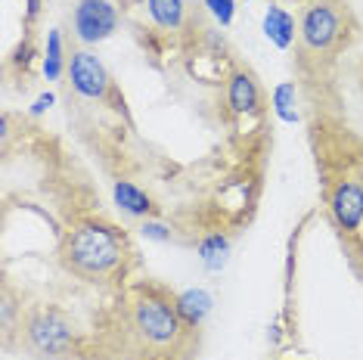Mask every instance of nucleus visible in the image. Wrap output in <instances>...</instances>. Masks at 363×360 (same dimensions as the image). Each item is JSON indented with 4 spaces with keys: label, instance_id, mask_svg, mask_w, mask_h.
Listing matches in <instances>:
<instances>
[{
    "label": "nucleus",
    "instance_id": "obj_6",
    "mask_svg": "<svg viewBox=\"0 0 363 360\" xmlns=\"http://www.w3.org/2000/svg\"><path fill=\"white\" fill-rule=\"evenodd\" d=\"M65 75H69V84H72V90H75L81 100H94V103L109 100L112 75H109V69H106L103 60L94 50H87V47L72 50Z\"/></svg>",
    "mask_w": 363,
    "mask_h": 360
},
{
    "label": "nucleus",
    "instance_id": "obj_10",
    "mask_svg": "<svg viewBox=\"0 0 363 360\" xmlns=\"http://www.w3.org/2000/svg\"><path fill=\"white\" fill-rule=\"evenodd\" d=\"M112 199H115V206L125 211V215H130V218H143L146 220L150 215H155L152 196L146 190H140L137 184H130V180H115Z\"/></svg>",
    "mask_w": 363,
    "mask_h": 360
},
{
    "label": "nucleus",
    "instance_id": "obj_16",
    "mask_svg": "<svg viewBox=\"0 0 363 360\" xmlns=\"http://www.w3.org/2000/svg\"><path fill=\"white\" fill-rule=\"evenodd\" d=\"M140 236L150 242H171V227H164L162 220H152L146 218L143 224H140Z\"/></svg>",
    "mask_w": 363,
    "mask_h": 360
},
{
    "label": "nucleus",
    "instance_id": "obj_14",
    "mask_svg": "<svg viewBox=\"0 0 363 360\" xmlns=\"http://www.w3.org/2000/svg\"><path fill=\"white\" fill-rule=\"evenodd\" d=\"M69 69V60H65V47H62V31L50 28L47 31V53H44V78L47 81H60Z\"/></svg>",
    "mask_w": 363,
    "mask_h": 360
},
{
    "label": "nucleus",
    "instance_id": "obj_15",
    "mask_svg": "<svg viewBox=\"0 0 363 360\" xmlns=\"http://www.w3.org/2000/svg\"><path fill=\"white\" fill-rule=\"evenodd\" d=\"M227 252H230V240L224 233H208L199 242V258H202V264L208 270H220V267H224Z\"/></svg>",
    "mask_w": 363,
    "mask_h": 360
},
{
    "label": "nucleus",
    "instance_id": "obj_18",
    "mask_svg": "<svg viewBox=\"0 0 363 360\" xmlns=\"http://www.w3.org/2000/svg\"><path fill=\"white\" fill-rule=\"evenodd\" d=\"M53 103H56V94H50V90H47V94H40L35 103H31V116H44L47 109H53Z\"/></svg>",
    "mask_w": 363,
    "mask_h": 360
},
{
    "label": "nucleus",
    "instance_id": "obj_9",
    "mask_svg": "<svg viewBox=\"0 0 363 360\" xmlns=\"http://www.w3.org/2000/svg\"><path fill=\"white\" fill-rule=\"evenodd\" d=\"M261 31L264 38L270 40L279 50H289L295 44V35H298V26H295V16L279 4H270L267 13H264V22H261Z\"/></svg>",
    "mask_w": 363,
    "mask_h": 360
},
{
    "label": "nucleus",
    "instance_id": "obj_20",
    "mask_svg": "<svg viewBox=\"0 0 363 360\" xmlns=\"http://www.w3.org/2000/svg\"><path fill=\"white\" fill-rule=\"evenodd\" d=\"M295 4H311V0H295Z\"/></svg>",
    "mask_w": 363,
    "mask_h": 360
},
{
    "label": "nucleus",
    "instance_id": "obj_1",
    "mask_svg": "<svg viewBox=\"0 0 363 360\" xmlns=\"http://www.w3.org/2000/svg\"><path fill=\"white\" fill-rule=\"evenodd\" d=\"M125 342L134 351V360H186L193 351V332L180 320L174 298L152 286H140L130 296L125 317Z\"/></svg>",
    "mask_w": 363,
    "mask_h": 360
},
{
    "label": "nucleus",
    "instance_id": "obj_3",
    "mask_svg": "<svg viewBox=\"0 0 363 360\" xmlns=\"http://www.w3.org/2000/svg\"><path fill=\"white\" fill-rule=\"evenodd\" d=\"M22 339L35 357L60 360L78 348V332L56 308H31L22 320Z\"/></svg>",
    "mask_w": 363,
    "mask_h": 360
},
{
    "label": "nucleus",
    "instance_id": "obj_4",
    "mask_svg": "<svg viewBox=\"0 0 363 360\" xmlns=\"http://www.w3.org/2000/svg\"><path fill=\"white\" fill-rule=\"evenodd\" d=\"M345 35V10L338 0H311L298 19V40L311 53H329Z\"/></svg>",
    "mask_w": 363,
    "mask_h": 360
},
{
    "label": "nucleus",
    "instance_id": "obj_8",
    "mask_svg": "<svg viewBox=\"0 0 363 360\" xmlns=\"http://www.w3.org/2000/svg\"><path fill=\"white\" fill-rule=\"evenodd\" d=\"M227 109L233 116H255V112H261V84L249 69H236L227 78Z\"/></svg>",
    "mask_w": 363,
    "mask_h": 360
},
{
    "label": "nucleus",
    "instance_id": "obj_12",
    "mask_svg": "<svg viewBox=\"0 0 363 360\" xmlns=\"http://www.w3.org/2000/svg\"><path fill=\"white\" fill-rule=\"evenodd\" d=\"M174 308L189 330H199L202 320L211 314L214 298H211V292H205V289H186V292H180V296H174Z\"/></svg>",
    "mask_w": 363,
    "mask_h": 360
},
{
    "label": "nucleus",
    "instance_id": "obj_5",
    "mask_svg": "<svg viewBox=\"0 0 363 360\" xmlns=\"http://www.w3.org/2000/svg\"><path fill=\"white\" fill-rule=\"evenodd\" d=\"M69 22L75 40L90 50V47L103 44L118 31L121 13L115 6V0H72Z\"/></svg>",
    "mask_w": 363,
    "mask_h": 360
},
{
    "label": "nucleus",
    "instance_id": "obj_11",
    "mask_svg": "<svg viewBox=\"0 0 363 360\" xmlns=\"http://www.w3.org/2000/svg\"><path fill=\"white\" fill-rule=\"evenodd\" d=\"M146 13H150L152 26L162 31H184L189 4L186 0H146Z\"/></svg>",
    "mask_w": 363,
    "mask_h": 360
},
{
    "label": "nucleus",
    "instance_id": "obj_7",
    "mask_svg": "<svg viewBox=\"0 0 363 360\" xmlns=\"http://www.w3.org/2000/svg\"><path fill=\"white\" fill-rule=\"evenodd\" d=\"M329 211L338 230L354 233L363 224V184L360 180H338L329 196Z\"/></svg>",
    "mask_w": 363,
    "mask_h": 360
},
{
    "label": "nucleus",
    "instance_id": "obj_17",
    "mask_svg": "<svg viewBox=\"0 0 363 360\" xmlns=\"http://www.w3.org/2000/svg\"><path fill=\"white\" fill-rule=\"evenodd\" d=\"M205 6H208V13H211L224 28L230 26V22H233V16H236V0H205Z\"/></svg>",
    "mask_w": 363,
    "mask_h": 360
},
{
    "label": "nucleus",
    "instance_id": "obj_13",
    "mask_svg": "<svg viewBox=\"0 0 363 360\" xmlns=\"http://www.w3.org/2000/svg\"><path fill=\"white\" fill-rule=\"evenodd\" d=\"M270 103H274V112H277L279 121H286V125H298L301 116H298V87H295V81L277 84Z\"/></svg>",
    "mask_w": 363,
    "mask_h": 360
},
{
    "label": "nucleus",
    "instance_id": "obj_2",
    "mask_svg": "<svg viewBox=\"0 0 363 360\" xmlns=\"http://www.w3.org/2000/svg\"><path fill=\"white\" fill-rule=\"evenodd\" d=\"M130 255L128 236L106 220H81L62 240L60 261L84 283H106L125 267Z\"/></svg>",
    "mask_w": 363,
    "mask_h": 360
},
{
    "label": "nucleus",
    "instance_id": "obj_19",
    "mask_svg": "<svg viewBox=\"0 0 363 360\" xmlns=\"http://www.w3.org/2000/svg\"><path fill=\"white\" fill-rule=\"evenodd\" d=\"M26 22H35L38 19V13H40V0H26Z\"/></svg>",
    "mask_w": 363,
    "mask_h": 360
}]
</instances>
